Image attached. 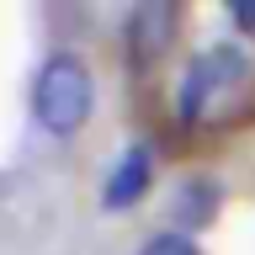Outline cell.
<instances>
[{
	"instance_id": "cell-1",
	"label": "cell",
	"mask_w": 255,
	"mask_h": 255,
	"mask_svg": "<svg viewBox=\"0 0 255 255\" xmlns=\"http://www.w3.org/2000/svg\"><path fill=\"white\" fill-rule=\"evenodd\" d=\"M91 101H96V85H91V69L75 59V53H53V59L37 69V85H32V112L48 133H75L85 117H91Z\"/></svg>"
},
{
	"instance_id": "cell-2",
	"label": "cell",
	"mask_w": 255,
	"mask_h": 255,
	"mask_svg": "<svg viewBox=\"0 0 255 255\" xmlns=\"http://www.w3.org/2000/svg\"><path fill=\"white\" fill-rule=\"evenodd\" d=\"M245 75V59H239V48H213V53H202V59L191 64L186 75V96H181V117H202V101L213 91H223V85H234V80Z\"/></svg>"
},
{
	"instance_id": "cell-3",
	"label": "cell",
	"mask_w": 255,
	"mask_h": 255,
	"mask_svg": "<svg viewBox=\"0 0 255 255\" xmlns=\"http://www.w3.org/2000/svg\"><path fill=\"white\" fill-rule=\"evenodd\" d=\"M175 32V5L170 0H143L128 16V48H133V64H154L165 48H170Z\"/></svg>"
},
{
	"instance_id": "cell-4",
	"label": "cell",
	"mask_w": 255,
	"mask_h": 255,
	"mask_svg": "<svg viewBox=\"0 0 255 255\" xmlns=\"http://www.w3.org/2000/svg\"><path fill=\"white\" fill-rule=\"evenodd\" d=\"M143 186H149V149H128L123 159H117V170H112L107 191H101V202L117 213V207H133L143 197Z\"/></svg>"
},
{
	"instance_id": "cell-5",
	"label": "cell",
	"mask_w": 255,
	"mask_h": 255,
	"mask_svg": "<svg viewBox=\"0 0 255 255\" xmlns=\"http://www.w3.org/2000/svg\"><path fill=\"white\" fill-rule=\"evenodd\" d=\"M213 207H218V186H213V181H186V186L175 191V218H181V229L213 223Z\"/></svg>"
},
{
	"instance_id": "cell-6",
	"label": "cell",
	"mask_w": 255,
	"mask_h": 255,
	"mask_svg": "<svg viewBox=\"0 0 255 255\" xmlns=\"http://www.w3.org/2000/svg\"><path fill=\"white\" fill-rule=\"evenodd\" d=\"M138 255H197V245H191L186 234H154Z\"/></svg>"
},
{
	"instance_id": "cell-7",
	"label": "cell",
	"mask_w": 255,
	"mask_h": 255,
	"mask_svg": "<svg viewBox=\"0 0 255 255\" xmlns=\"http://www.w3.org/2000/svg\"><path fill=\"white\" fill-rule=\"evenodd\" d=\"M229 16H234L245 32H255V0H234V5H229Z\"/></svg>"
}]
</instances>
